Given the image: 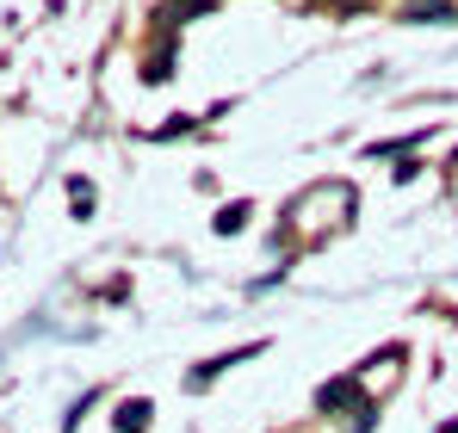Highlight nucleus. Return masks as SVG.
Here are the masks:
<instances>
[{
	"instance_id": "7ed1b4c3",
	"label": "nucleus",
	"mask_w": 458,
	"mask_h": 433,
	"mask_svg": "<svg viewBox=\"0 0 458 433\" xmlns=\"http://www.w3.org/2000/svg\"><path fill=\"white\" fill-rule=\"evenodd\" d=\"M347 396H353V378H335V384H322V396H316V403H322V409H341Z\"/></svg>"
},
{
	"instance_id": "f03ea898",
	"label": "nucleus",
	"mask_w": 458,
	"mask_h": 433,
	"mask_svg": "<svg viewBox=\"0 0 458 433\" xmlns=\"http://www.w3.org/2000/svg\"><path fill=\"white\" fill-rule=\"evenodd\" d=\"M149 415H155L149 403H124V409H118V433H143V428H149Z\"/></svg>"
},
{
	"instance_id": "f257e3e1",
	"label": "nucleus",
	"mask_w": 458,
	"mask_h": 433,
	"mask_svg": "<svg viewBox=\"0 0 458 433\" xmlns=\"http://www.w3.org/2000/svg\"><path fill=\"white\" fill-rule=\"evenodd\" d=\"M403 19H409V25H446V19H458V6L453 0H409Z\"/></svg>"
},
{
	"instance_id": "20e7f679",
	"label": "nucleus",
	"mask_w": 458,
	"mask_h": 433,
	"mask_svg": "<svg viewBox=\"0 0 458 433\" xmlns=\"http://www.w3.org/2000/svg\"><path fill=\"white\" fill-rule=\"evenodd\" d=\"M248 205H224V211H217V235H235V229H242V223H248Z\"/></svg>"
}]
</instances>
